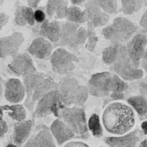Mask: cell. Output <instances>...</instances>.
<instances>
[{
	"mask_svg": "<svg viewBox=\"0 0 147 147\" xmlns=\"http://www.w3.org/2000/svg\"><path fill=\"white\" fill-rule=\"evenodd\" d=\"M32 122L31 120L17 122L14 126L13 140L14 144L21 146L26 140L31 133Z\"/></svg>",
	"mask_w": 147,
	"mask_h": 147,
	"instance_id": "cell-20",
	"label": "cell"
},
{
	"mask_svg": "<svg viewBox=\"0 0 147 147\" xmlns=\"http://www.w3.org/2000/svg\"><path fill=\"white\" fill-rule=\"evenodd\" d=\"M66 18L70 22L83 23L89 21V15L86 9L82 11L79 7L73 5L68 7Z\"/></svg>",
	"mask_w": 147,
	"mask_h": 147,
	"instance_id": "cell-23",
	"label": "cell"
},
{
	"mask_svg": "<svg viewBox=\"0 0 147 147\" xmlns=\"http://www.w3.org/2000/svg\"><path fill=\"white\" fill-rule=\"evenodd\" d=\"M51 130L52 134L59 145H63L75 136V134L66 123L58 119L53 122Z\"/></svg>",
	"mask_w": 147,
	"mask_h": 147,
	"instance_id": "cell-18",
	"label": "cell"
},
{
	"mask_svg": "<svg viewBox=\"0 0 147 147\" xmlns=\"http://www.w3.org/2000/svg\"><path fill=\"white\" fill-rule=\"evenodd\" d=\"M26 16L27 24H29L30 26L34 25L35 21L34 17V12L32 8L30 7H27Z\"/></svg>",
	"mask_w": 147,
	"mask_h": 147,
	"instance_id": "cell-36",
	"label": "cell"
},
{
	"mask_svg": "<svg viewBox=\"0 0 147 147\" xmlns=\"http://www.w3.org/2000/svg\"><path fill=\"white\" fill-rule=\"evenodd\" d=\"M140 95L134 96L127 102L136 111L140 120H147V83H142L140 85Z\"/></svg>",
	"mask_w": 147,
	"mask_h": 147,
	"instance_id": "cell-15",
	"label": "cell"
},
{
	"mask_svg": "<svg viewBox=\"0 0 147 147\" xmlns=\"http://www.w3.org/2000/svg\"><path fill=\"white\" fill-rule=\"evenodd\" d=\"M109 20V14L103 11L100 16L93 19L90 22L93 26L96 28L97 27L102 26L106 25Z\"/></svg>",
	"mask_w": 147,
	"mask_h": 147,
	"instance_id": "cell-34",
	"label": "cell"
},
{
	"mask_svg": "<svg viewBox=\"0 0 147 147\" xmlns=\"http://www.w3.org/2000/svg\"><path fill=\"white\" fill-rule=\"evenodd\" d=\"M8 131L7 123L3 120H0V138L3 137Z\"/></svg>",
	"mask_w": 147,
	"mask_h": 147,
	"instance_id": "cell-40",
	"label": "cell"
},
{
	"mask_svg": "<svg viewBox=\"0 0 147 147\" xmlns=\"http://www.w3.org/2000/svg\"><path fill=\"white\" fill-rule=\"evenodd\" d=\"M40 35L42 37L47 38L53 42L60 41L61 38V26L56 20L50 22L47 19L40 26Z\"/></svg>",
	"mask_w": 147,
	"mask_h": 147,
	"instance_id": "cell-19",
	"label": "cell"
},
{
	"mask_svg": "<svg viewBox=\"0 0 147 147\" xmlns=\"http://www.w3.org/2000/svg\"><path fill=\"white\" fill-rule=\"evenodd\" d=\"M87 30L82 27L79 28L71 47L76 48L79 46L84 44L87 40Z\"/></svg>",
	"mask_w": 147,
	"mask_h": 147,
	"instance_id": "cell-32",
	"label": "cell"
},
{
	"mask_svg": "<svg viewBox=\"0 0 147 147\" xmlns=\"http://www.w3.org/2000/svg\"><path fill=\"white\" fill-rule=\"evenodd\" d=\"M24 41V36L20 32H16L0 38V58L12 56L18 53Z\"/></svg>",
	"mask_w": 147,
	"mask_h": 147,
	"instance_id": "cell-11",
	"label": "cell"
},
{
	"mask_svg": "<svg viewBox=\"0 0 147 147\" xmlns=\"http://www.w3.org/2000/svg\"><path fill=\"white\" fill-rule=\"evenodd\" d=\"M139 147H147V139H145L142 142Z\"/></svg>",
	"mask_w": 147,
	"mask_h": 147,
	"instance_id": "cell-46",
	"label": "cell"
},
{
	"mask_svg": "<svg viewBox=\"0 0 147 147\" xmlns=\"http://www.w3.org/2000/svg\"><path fill=\"white\" fill-rule=\"evenodd\" d=\"M5 111L8 113L9 117L17 122L24 121L26 115V110L22 105H2L0 106V120H3V112Z\"/></svg>",
	"mask_w": 147,
	"mask_h": 147,
	"instance_id": "cell-22",
	"label": "cell"
},
{
	"mask_svg": "<svg viewBox=\"0 0 147 147\" xmlns=\"http://www.w3.org/2000/svg\"><path fill=\"white\" fill-rule=\"evenodd\" d=\"M25 86L17 79H10L5 84V98L11 103L20 102L26 95Z\"/></svg>",
	"mask_w": 147,
	"mask_h": 147,
	"instance_id": "cell-12",
	"label": "cell"
},
{
	"mask_svg": "<svg viewBox=\"0 0 147 147\" xmlns=\"http://www.w3.org/2000/svg\"><path fill=\"white\" fill-rule=\"evenodd\" d=\"M3 2H4L3 1H0V6L3 3Z\"/></svg>",
	"mask_w": 147,
	"mask_h": 147,
	"instance_id": "cell-50",
	"label": "cell"
},
{
	"mask_svg": "<svg viewBox=\"0 0 147 147\" xmlns=\"http://www.w3.org/2000/svg\"><path fill=\"white\" fill-rule=\"evenodd\" d=\"M68 5V1L60 0L55 14L56 19H62L66 17Z\"/></svg>",
	"mask_w": 147,
	"mask_h": 147,
	"instance_id": "cell-33",
	"label": "cell"
},
{
	"mask_svg": "<svg viewBox=\"0 0 147 147\" xmlns=\"http://www.w3.org/2000/svg\"></svg>",
	"mask_w": 147,
	"mask_h": 147,
	"instance_id": "cell-51",
	"label": "cell"
},
{
	"mask_svg": "<svg viewBox=\"0 0 147 147\" xmlns=\"http://www.w3.org/2000/svg\"><path fill=\"white\" fill-rule=\"evenodd\" d=\"M35 21L38 23H43L45 20L46 15L43 10L40 9H37L34 12Z\"/></svg>",
	"mask_w": 147,
	"mask_h": 147,
	"instance_id": "cell-37",
	"label": "cell"
},
{
	"mask_svg": "<svg viewBox=\"0 0 147 147\" xmlns=\"http://www.w3.org/2000/svg\"><path fill=\"white\" fill-rule=\"evenodd\" d=\"M28 51L31 55L37 58L49 60L52 54V45L45 38L38 37L33 41Z\"/></svg>",
	"mask_w": 147,
	"mask_h": 147,
	"instance_id": "cell-14",
	"label": "cell"
},
{
	"mask_svg": "<svg viewBox=\"0 0 147 147\" xmlns=\"http://www.w3.org/2000/svg\"><path fill=\"white\" fill-rule=\"evenodd\" d=\"M140 26L142 34L147 33V9L142 17L140 22Z\"/></svg>",
	"mask_w": 147,
	"mask_h": 147,
	"instance_id": "cell-38",
	"label": "cell"
},
{
	"mask_svg": "<svg viewBox=\"0 0 147 147\" xmlns=\"http://www.w3.org/2000/svg\"><path fill=\"white\" fill-rule=\"evenodd\" d=\"M143 2H144V3H145V5H146V6L147 7V1H143Z\"/></svg>",
	"mask_w": 147,
	"mask_h": 147,
	"instance_id": "cell-49",
	"label": "cell"
},
{
	"mask_svg": "<svg viewBox=\"0 0 147 147\" xmlns=\"http://www.w3.org/2000/svg\"><path fill=\"white\" fill-rule=\"evenodd\" d=\"M79 28L78 23L66 22L61 26V38L58 43L59 46H68L71 47L77 31Z\"/></svg>",
	"mask_w": 147,
	"mask_h": 147,
	"instance_id": "cell-21",
	"label": "cell"
},
{
	"mask_svg": "<svg viewBox=\"0 0 147 147\" xmlns=\"http://www.w3.org/2000/svg\"><path fill=\"white\" fill-rule=\"evenodd\" d=\"M26 98V107L29 110L33 108L35 103L51 91L57 89L58 85L52 80L45 78L38 73H32L24 77L23 79Z\"/></svg>",
	"mask_w": 147,
	"mask_h": 147,
	"instance_id": "cell-2",
	"label": "cell"
},
{
	"mask_svg": "<svg viewBox=\"0 0 147 147\" xmlns=\"http://www.w3.org/2000/svg\"><path fill=\"white\" fill-rule=\"evenodd\" d=\"M9 18L8 15L2 12H0V31L7 23Z\"/></svg>",
	"mask_w": 147,
	"mask_h": 147,
	"instance_id": "cell-39",
	"label": "cell"
},
{
	"mask_svg": "<svg viewBox=\"0 0 147 147\" xmlns=\"http://www.w3.org/2000/svg\"><path fill=\"white\" fill-rule=\"evenodd\" d=\"M79 61L76 55L63 47L56 49L51 57L53 70L59 74H67L72 72L75 69L74 62Z\"/></svg>",
	"mask_w": 147,
	"mask_h": 147,
	"instance_id": "cell-8",
	"label": "cell"
},
{
	"mask_svg": "<svg viewBox=\"0 0 147 147\" xmlns=\"http://www.w3.org/2000/svg\"><path fill=\"white\" fill-rule=\"evenodd\" d=\"M87 42L85 45V49L92 52L94 51L98 41V38L96 36L94 29L95 28L90 21L87 22Z\"/></svg>",
	"mask_w": 147,
	"mask_h": 147,
	"instance_id": "cell-27",
	"label": "cell"
},
{
	"mask_svg": "<svg viewBox=\"0 0 147 147\" xmlns=\"http://www.w3.org/2000/svg\"><path fill=\"white\" fill-rule=\"evenodd\" d=\"M63 121L71 129L75 135L86 138L88 127L84 110L79 107L64 108L60 114Z\"/></svg>",
	"mask_w": 147,
	"mask_h": 147,
	"instance_id": "cell-7",
	"label": "cell"
},
{
	"mask_svg": "<svg viewBox=\"0 0 147 147\" xmlns=\"http://www.w3.org/2000/svg\"><path fill=\"white\" fill-rule=\"evenodd\" d=\"M112 77L108 72L93 74L88 82L89 94L96 97L109 96L112 91Z\"/></svg>",
	"mask_w": 147,
	"mask_h": 147,
	"instance_id": "cell-9",
	"label": "cell"
},
{
	"mask_svg": "<svg viewBox=\"0 0 147 147\" xmlns=\"http://www.w3.org/2000/svg\"><path fill=\"white\" fill-rule=\"evenodd\" d=\"M65 106L59 91L58 89L51 91L38 101L34 117L41 118L52 114L59 116Z\"/></svg>",
	"mask_w": 147,
	"mask_h": 147,
	"instance_id": "cell-6",
	"label": "cell"
},
{
	"mask_svg": "<svg viewBox=\"0 0 147 147\" xmlns=\"http://www.w3.org/2000/svg\"><path fill=\"white\" fill-rule=\"evenodd\" d=\"M97 2L101 9L107 14H112L117 12V3L116 1L99 0Z\"/></svg>",
	"mask_w": 147,
	"mask_h": 147,
	"instance_id": "cell-30",
	"label": "cell"
},
{
	"mask_svg": "<svg viewBox=\"0 0 147 147\" xmlns=\"http://www.w3.org/2000/svg\"><path fill=\"white\" fill-rule=\"evenodd\" d=\"M27 7L20 6L16 9L15 13V23L19 26H24L27 22L26 21V10Z\"/></svg>",
	"mask_w": 147,
	"mask_h": 147,
	"instance_id": "cell-31",
	"label": "cell"
},
{
	"mask_svg": "<svg viewBox=\"0 0 147 147\" xmlns=\"http://www.w3.org/2000/svg\"><path fill=\"white\" fill-rule=\"evenodd\" d=\"M88 128L92 134L96 138H101L103 136V129L100 123L99 117L96 114L91 116L88 121Z\"/></svg>",
	"mask_w": 147,
	"mask_h": 147,
	"instance_id": "cell-26",
	"label": "cell"
},
{
	"mask_svg": "<svg viewBox=\"0 0 147 147\" xmlns=\"http://www.w3.org/2000/svg\"><path fill=\"white\" fill-rule=\"evenodd\" d=\"M59 88L65 106L80 107L88 99L89 93L87 87L80 84L73 78H63Z\"/></svg>",
	"mask_w": 147,
	"mask_h": 147,
	"instance_id": "cell-3",
	"label": "cell"
},
{
	"mask_svg": "<svg viewBox=\"0 0 147 147\" xmlns=\"http://www.w3.org/2000/svg\"><path fill=\"white\" fill-rule=\"evenodd\" d=\"M102 121L108 132L118 135L130 131L135 123L134 113L132 109L120 102L113 103L106 107L103 114Z\"/></svg>",
	"mask_w": 147,
	"mask_h": 147,
	"instance_id": "cell-1",
	"label": "cell"
},
{
	"mask_svg": "<svg viewBox=\"0 0 147 147\" xmlns=\"http://www.w3.org/2000/svg\"><path fill=\"white\" fill-rule=\"evenodd\" d=\"M11 57L12 60L9 64L8 67L16 74L25 77L36 72L37 70L29 54L17 53Z\"/></svg>",
	"mask_w": 147,
	"mask_h": 147,
	"instance_id": "cell-10",
	"label": "cell"
},
{
	"mask_svg": "<svg viewBox=\"0 0 147 147\" xmlns=\"http://www.w3.org/2000/svg\"><path fill=\"white\" fill-rule=\"evenodd\" d=\"M117 54L118 49L117 45L105 48L102 52L104 62L108 64H114L117 57Z\"/></svg>",
	"mask_w": 147,
	"mask_h": 147,
	"instance_id": "cell-29",
	"label": "cell"
},
{
	"mask_svg": "<svg viewBox=\"0 0 147 147\" xmlns=\"http://www.w3.org/2000/svg\"><path fill=\"white\" fill-rule=\"evenodd\" d=\"M60 1V0H50L48 1L47 6V12L49 16H53L55 15Z\"/></svg>",
	"mask_w": 147,
	"mask_h": 147,
	"instance_id": "cell-35",
	"label": "cell"
},
{
	"mask_svg": "<svg viewBox=\"0 0 147 147\" xmlns=\"http://www.w3.org/2000/svg\"><path fill=\"white\" fill-rule=\"evenodd\" d=\"M2 86L1 83L0 82V97H1L2 93Z\"/></svg>",
	"mask_w": 147,
	"mask_h": 147,
	"instance_id": "cell-48",
	"label": "cell"
},
{
	"mask_svg": "<svg viewBox=\"0 0 147 147\" xmlns=\"http://www.w3.org/2000/svg\"><path fill=\"white\" fill-rule=\"evenodd\" d=\"M129 89V85L117 75L112 77V93L111 97L115 100L124 99L123 92Z\"/></svg>",
	"mask_w": 147,
	"mask_h": 147,
	"instance_id": "cell-24",
	"label": "cell"
},
{
	"mask_svg": "<svg viewBox=\"0 0 147 147\" xmlns=\"http://www.w3.org/2000/svg\"><path fill=\"white\" fill-rule=\"evenodd\" d=\"M24 147H57L49 129L43 128L32 135Z\"/></svg>",
	"mask_w": 147,
	"mask_h": 147,
	"instance_id": "cell-17",
	"label": "cell"
},
{
	"mask_svg": "<svg viewBox=\"0 0 147 147\" xmlns=\"http://www.w3.org/2000/svg\"><path fill=\"white\" fill-rule=\"evenodd\" d=\"M85 1L84 0H73L71 1V3H73L74 6H77L78 5H80L81 3H83Z\"/></svg>",
	"mask_w": 147,
	"mask_h": 147,
	"instance_id": "cell-45",
	"label": "cell"
},
{
	"mask_svg": "<svg viewBox=\"0 0 147 147\" xmlns=\"http://www.w3.org/2000/svg\"><path fill=\"white\" fill-rule=\"evenodd\" d=\"M121 11L124 14L132 15L140 10L143 4L142 1H121Z\"/></svg>",
	"mask_w": 147,
	"mask_h": 147,
	"instance_id": "cell-25",
	"label": "cell"
},
{
	"mask_svg": "<svg viewBox=\"0 0 147 147\" xmlns=\"http://www.w3.org/2000/svg\"><path fill=\"white\" fill-rule=\"evenodd\" d=\"M64 147H90L88 145L80 142H69Z\"/></svg>",
	"mask_w": 147,
	"mask_h": 147,
	"instance_id": "cell-41",
	"label": "cell"
},
{
	"mask_svg": "<svg viewBox=\"0 0 147 147\" xmlns=\"http://www.w3.org/2000/svg\"><path fill=\"white\" fill-rule=\"evenodd\" d=\"M6 147H19L18 146L16 145L15 144H13V143H9L8 144Z\"/></svg>",
	"mask_w": 147,
	"mask_h": 147,
	"instance_id": "cell-47",
	"label": "cell"
},
{
	"mask_svg": "<svg viewBox=\"0 0 147 147\" xmlns=\"http://www.w3.org/2000/svg\"><path fill=\"white\" fill-rule=\"evenodd\" d=\"M142 59V66L147 73V49L146 50V52H145L144 56H143Z\"/></svg>",
	"mask_w": 147,
	"mask_h": 147,
	"instance_id": "cell-42",
	"label": "cell"
},
{
	"mask_svg": "<svg viewBox=\"0 0 147 147\" xmlns=\"http://www.w3.org/2000/svg\"><path fill=\"white\" fill-rule=\"evenodd\" d=\"M136 31L133 22L124 17H118L114 19L111 25L102 29V34L106 39L118 45L129 39Z\"/></svg>",
	"mask_w": 147,
	"mask_h": 147,
	"instance_id": "cell-5",
	"label": "cell"
},
{
	"mask_svg": "<svg viewBox=\"0 0 147 147\" xmlns=\"http://www.w3.org/2000/svg\"><path fill=\"white\" fill-rule=\"evenodd\" d=\"M117 45L118 54L113 64L114 70L117 76L125 81H134L143 77V72L140 69V62L134 61L129 57L127 47Z\"/></svg>",
	"mask_w": 147,
	"mask_h": 147,
	"instance_id": "cell-4",
	"label": "cell"
},
{
	"mask_svg": "<svg viewBox=\"0 0 147 147\" xmlns=\"http://www.w3.org/2000/svg\"><path fill=\"white\" fill-rule=\"evenodd\" d=\"M28 4L30 7L32 8H35L38 7V5L39 4L40 1H37V0H34V1H27Z\"/></svg>",
	"mask_w": 147,
	"mask_h": 147,
	"instance_id": "cell-43",
	"label": "cell"
},
{
	"mask_svg": "<svg viewBox=\"0 0 147 147\" xmlns=\"http://www.w3.org/2000/svg\"><path fill=\"white\" fill-rule=\"evenodd\" d=\"M85 7L89 14V21H91L93 19L100 16L103 12L98 3L97 1H87L85 4Z\"/></svg>",
	"mask_w": 147,
	"mask_h": 147,
	"instance_id": "cell-28",
	"label": "cell"
},
{
	"mask_svg": "<svg viewBox=\"0 0 147 147\" xmlns=\"http://www.w3.org/2000/svg\"><path fill=\"white\" fill-rule=\"evenodd\" d=\"M147 45L146 35L139 34L135 36L127 46V51L130 58L134 61L140 62L146 52Z\"/></svg>",
	"mask_w": 147,
	"mask_h": 147,
	"instance_id": "cell-16",
	"label": "cell"
},
{
	"mask_svg": "<svg viewBox=\"0 0 147 147\" xmlns=\"http://www.w3.org/2000/svg\"><path fill=\"white\" fill-rule=\"evenodd\" d=\"M141 128L143 133L147 135V121L143 122L141 125Z\"/></svg>",
	"mask_w": 147,
	"mask_h": 147,
	"instance_id": "cell-44",
	"label": "cell"
},
{
	"mask_svg": "<svg viewBox=\"0 0 147 147\" xmlns=\"http://www.w3.org/2000/svg\"><path fill=\"white\" fill-rule=\"evenodd\" d=\"M142 135V131L136 129L124 136L107 137L105 142L110 147H136Z\"/></svg>",
	"mask_w": 147,
	"mask_h": 147,
	"instance_id": "cell-13",
	"label": "cell"
}]
</instances>
